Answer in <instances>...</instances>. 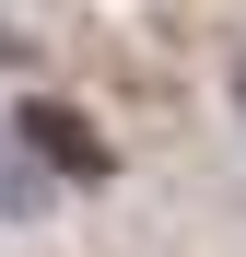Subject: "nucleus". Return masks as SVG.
<instances>
[{"label": "nucleus", "instance_id": "obj_1", "mask_svg": "<svg viewBox=\"0 0 246 257\" xmlns=\"http://www.w3.org/2000/svg\"><path fill=\"white\" fill-rule=\"evenodd\" d=\"M12 141H24L35 164H59L70 187H117V141H106V128L82 117L70 94H47V82H35V94L12 105Z\"/></svg>", "mask_w": 246, "mask_h": 257}, {"label": "nucleus", "instance_id": "obj_2", "mask_svg": "<svg viewBox=\"0 0 246 257\" xmlns=\"http://www.w3.org/2000/svg\"><path fill=\"white\" fill-rule=\"evenodd\" d=\"M35 210H47V164L0 128V222H35Z\"/></svg>", "mask_w": 246, "mask_h": 257}, {"label": "nucleus", "instance_id": "obj_3", "mask_svg": "<svg viewBox=\"0 0 246 257\" xmlns=\"http://www.w3.org/2000/svg\"><path fill=\"white\" fill-rule=\"evenodd\" d=\"M0 59H12V70H24V35H0Z\"/></svg>", "mask_w": 246, "mask_h": 257}]
</instances>
